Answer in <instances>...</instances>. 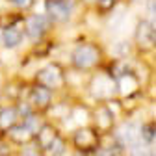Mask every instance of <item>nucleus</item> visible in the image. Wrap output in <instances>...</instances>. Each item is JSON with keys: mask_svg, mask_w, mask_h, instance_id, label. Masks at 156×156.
Wrapping results in <instances>:
<instances>
[{"mask_svg": "<svg viewBox=\"0 0 156 156\" xmlns=\"http://www.w3.org/2000/svg\"><path fill=\"white\" fill-rule=\"evenodd\" d=\"M69 69L78 74H89L99 71L108 63L106 43L95 37H82L71 47L69 52Z\"/></svg>", "mask_w": 156, "mask_h": 156, "instance_id": "1", "label": "nucleus"}, {"mask_svg": "<svg viewBox=\"0 0 156 156\" xmlns=\"http://www.w3.org/2000/svg\"><path fill=\"white\" fill-rule=\"evenodd\" d=\"M130 41L134 47V58L145 62H152L156 52V23L143 17H138L132 28Z\"/></svg>", "mask_w": 156, "mask_h": 156, "instance_id": "2", "label": "nucleus"}, {"mask_svg": "<svg viewBox=\"0 0 156 156\" xmlns=\"http://www.w3.org/2000/svg\"><path fill=\"white\" fill-rule=\"evenodd\" d=\"M30 80L34 84H39L50 91L63 93L69 89V74H67V67L62 62L56 60H47L45 63H41L32 74Z\"/></svg>", "mask_w": 156, "mask_h": 156, "instance_id": "3", "label": "nucleus"}, {"mask_svg": "<svg viewBox=\"0 0 156 156\" xmlns=\"http://www.w3.org/2000/svg\"><path fill=\"white\" fill-rule=\"evenodd\" d=\"M86 76H87L84 80L86 101L89 99L91 102H110V101L117 99L115 80L104 67L99 69V71H93Z\"/></svg>", "mask_w": 156, "mask_h": 156, "instance_id": "4", "label": "nucleus"}, {"mask_svg": "<svg viewBox=\"0 0 156 156\" xmlns=\"http://www.w3.org/2000/svg\"><path fill=\"white\" fill-rule=\"evenodd\" d=\"M80 9L76 0H43V8L39 11H43L54 28H63L73 24Z\"/></svg>", "mask_w": 156, "mask_h": 156, "instance_id": "5", "label": "nucleus"}, {"mask_svg": "<svg viewBox=\"0 0 156 156\" xmlns=\"http://www.w3.org/2000/svg\"><path fill=\"white\" fill-rule=\"evenodd\" d=\"M113 80H115L117 101L138 99V97H143V93H145V84L141 80V76L134 69V58H132V65L126 71H123L121 74H117Z\"/></svg>", "mask_w": 156, "mask_h": 156, "instance_id": "6", "label": "nucleus"}, {"mask_svg": "<svg viewBox=\"0 0 156 156\" xmlns=\"http://www.w3.org/2000/svg\"><path fill=\"white\" fill-rule=\"evenodd\" d=\"M67 134V140L71 145V151L74 152H82V154H91L97 147L101 145L102 141V136L97 132L91 125H84V126H76Z\"/></svg>", "mask_w": 156, "mask_h": 156, "instance_id": "7", "label": "nucleus"}, {"mask_svg": "<svg viewBox=\"0 0 156 156\" xmlns=\"http://www.w3.org/2000/svg\"><path fill=\"white\" fill-rule=\"evenodd\" d=\"M117 123H119V117L115 115V112L110 108L108 102H91L89 108V125L99 132L102 138L113 134Z\"/></svg>", "mask_w": 156, "mask_h": 156, "instance_id": "8", "label": "nucleus"}, {"mask_svg": "<svg viewBox=\"0 0 156 156\" xmlns=\"http://www.w3.org/2000/svg\"><path fill=\"white\" fill-rule=\"evenodd\" d=\"M24 35H26V41L30 45L39 43V41H45V39L50 37V34L54 32V26L50 24V21L43 15V11L34 9L30 13L24 15Z\"/></svg>", "mask_w": 156, "mask_h": 156, "instance_id": "9", "label": "nucleus"}, {"mask_svg": "<svg viewBox=\"0 0 156 156\" xmlns=\"http://www.w3.org/2000/svg\"><path fill=\"white\" fill-rule=\"evenodd\" d=\"M24 101L30 104V108L34 112L47 115V112L50 110V106L56 101V93L50 91V89H47V87H43V86H39V84H34L30 80L26 95H24Z\"/></svg>", "mask_w": 156, "mask_h": 156, "instance_id": "10", "label": "nucleus"}, {"mask_svg": "<svg viewBox=\"0 0 156 156\" xmlns=\"http://www.w3.org/2000/svg\"><path fill=\"white\" fill-rule=\"evenodd\" d=\"M24 15L21 19H17V21L6 28L0 30V47H2L4 50H19L24 41H26V35H24Z\"/></svg>", "mask_w": 156, "mask_h": 156, "instance_id": "11", "label": "nucleus"}, {"mask_svg": "<svg viewBox=\"0 0 156 156\" xmlns=\"http://www.w3.org/2000/svg\"><path fill=\"white\" fill-rule=\"evenodd\" d=\"M28 82L23 76H9L2 82L0 86V102H19L24 99L26 89H28Z\"/></svg>", "mask_w": 156, "mask_h": 156, "instance_id": "12", "label": "nucleus"}, {"mask_svg": "<svg viewBox=\"0 0 156 156\" xmlns=\"http://www.w3.org/2000/svg\"><path fill=\"white\" fill-rule=\"evenodd\" d=\"M62 132H63V130H62V126H60V125L45 117V121L41 123V126H39V128H37V132L34 134V141H35L39 147H41L45 152H47V149L56 141V138H58V136H60Z\"/></svg>", "mask_w": 156, "mask_h": 156, "instance_id": "13", "label": "nucleus"}, {"mask_svg": "<svg viewBox=\"0 0 156 156\" xmlns=\"http://www.w3.org/2000/svg\"><path fill=\"white\" fill-rule=\"evenodd\" d=\"M0 140H4V141L15 151V149H19V147H23V145L30 143V141L34 140V132H32L30 128H26L21 121H19V123L13 125Z\"/></svg>", "mask_w": 156, "mask_h": 156, "instance_id": "14", "label": "nucleus"}, {"mask_svg": "<svg viewBox=\"0 0 156 156\" xmlns=\"http://www.w3.org/2000/svg\"><path fill=\"white\" fill-rule=\"evenodd\" d=\"M106 52H108V60H117V62L132 60L134 47H132L130 37H121V39L112 41L110 45H106Z\"/></svg>", "mask_w": 156, "mask_h": 156, "instance_id": "15", "label": "nucleus"}, {"mask_svg": "<svg viewBox=\"0 0 156 156\" xmlns=\"http://www.w3.org/2000/svg\"><path fill=\"white\" fill-rule=\"evenodd\" d=\"M89 156H126V147L117 141L113 136H108V138H102L101 145Z\"/></svg>", "mask_w": 156, "mask_h": 156, "instance_id": "16", "label": "nucleus"}, {"mask_svg": "<svg viewBox=\"0 0 156 156\" xmlns=\"http://www.w3.org/2000/svg\"><path fill=\"white\" fill-rule=\"evenodd\" d=\"M21 121L19 112L15 108V104L11 102H0V138L13 126Z\"/></svg>", "mask_w": 156, "mask_h": 156, "instance_id": "17", "label": "nucleus"}, {"mask_svg": "<svg viewBox=\"0 0 156 156\" xmlns=\"http://www.w3.org/2000/svg\"><path fill=\"white\" fill-rule=\"evenodd\" d=\"M140 140L143 143H147L149 147H154V143H156V123H154V117H149V119L140 121Z\"/></svg>", "mask_w": 156, "mask_h": 156, "instance_id": "18", "label": "nucleus"}, {"mask_svg": "<svg viewBox=\"0 0 156 156\" xmlns=\"http://www.w3.org/2000/svg\"><path fill=\"white\" fill-rule=\"evenodd\" d=\"M117 8H119V4H117L115 0H95L87 11H91V13H95L97 17L104 19V17H110Z\"/></svg>", "mask_w": 156, "mask_h": 156, "instance_id": "19", "label": "nucleus"}, {"mask_svg": "<svg viewBox=\"0 0 156 156\" xmlns=\"http://www.w3.org/2000/svg\"><path fill=\"white\" fill-rule=\"evenodd\" d=\"M69 152H71V145H69V140H67L65 132H62L56 138V141L47 149V156H67Z\"/></svg>", "mask_w": 156, "mask_h": 156, "instance_id": "20", "label": "nucleus"}, {"mask_svg": "<svg viewBox=\"0 0 156 156\" xmlns=\"http://www.w3.org/2000/svg\"><path fill=\"white\" fill-rule=\"evenodd\" d=\"M4 2L8 4L9 9H13L17 13H23V15L37 9V0H4Z\"/></svg>", "mask_w": 156, "mask_h": 156, "instance_id": "21", "label": "nucleus"}, {"mask_svg": "<svg viewBox=\"0 0 156 156\" xmlns=\"http://www.w3.org/2000/svg\"><path fill=\"white\" fill-rule=\"evenodd\" d=\"M126 156H154V147H149L141 140H136L126 147Z\"/></svg>", "mask_w": 156, "mask_h": 156, "instance_id": "22", "label": "nucleus"}, {"mask_svg": "<svg viewBox=\"0 0 156 156\" xmlns=\"http://www.w3.org/2000/svg\"><path fill=\"white\" fill-rule=\"evenodd\" d=\"M13 156H47V152L32 140L30 143L19 147V149H15V151H13Z\"/></svg>", "mask_w": 156, "mask_h": 156, "instance_id": "23", "label": "nucleus"}, {"mask_svg": "<svg viewBox=\"0 0 156 156\" xmlns=\"http://www.w3.org/2000/svg\"><path fill=\"white\" fill-rule=\"evenodd\" d=\"M76 2H78V6H80L84 11H87V9L91 8V4L95 2V0H76Z\"/></svg>", "mask_w": 156, "mask_h": 156, "instance_id": "24", "label": "nucleus"}, {"mask_svg": "<svg viewBox=\"0 0 156 156\" xmlns=\"http://www.w3.org/2000/svg\"><path fill=\"white\" fill-rule=\"evenodd\" d=\"M67 156H87V154H82V152H74V151H71Z\"/></svg>", "mask_w": 156, "mask_h": 156, "instance_id": "25", "label": "nucleus"}, {"mask_svg": "<svg viewBox=\"0 0 156 156\" xmlns=\"http://www.w3.org/2000/svg\"><path fill=\"white\" fill-rule=\"evenodd\" d=\"M115 2H117V4H119V6H121V4H126V2H128V0H115Z\"/></svg>", "mask_w": 156, "mask_h": 156, "instance_id": "26", "label": "nucleus"}, {"mask_svg": "<svg viewBox=\"0 0 156 156\" xmlns=\"http://www.w3.org/2000/svg\"><path fill=\"white\" fill-rule=\"evenodd\" d=\"M0 156H13V154H8V152H0Z\"/></svg>", "mask_w": 156, "mask_h": 156, "instance_id": "27", "label": "nucleus"}]
</instances>
